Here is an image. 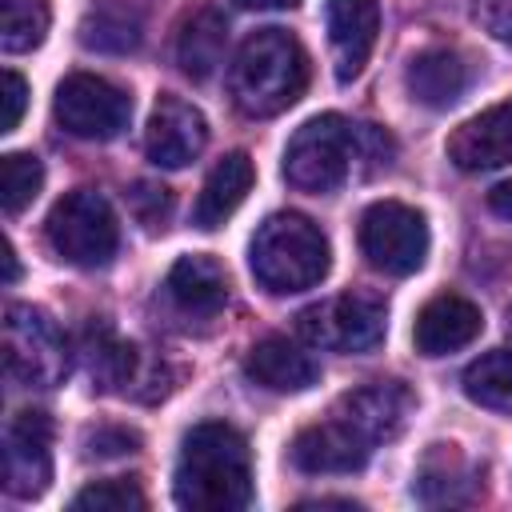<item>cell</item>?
<instances>
[{
    "label": "cell",
    "instance_id": "25",
    "mask_svg": "<svg viewBox=\"0 0 512 512\" xmlns=\"http://www.w3.org/2000/svg\"><path fill=\"white\" fill-rule=\"evenodd\" d=\"M464 396L484 408L512 412V352L496 348V352H484L480 360H472L464 368Z\"/></svg>",
    "mask_w": 512,
    "mask_h": 512
},
{
    "label": "cell",
    "instance_id": "28",
    "mask_svg": "<svg viewBox=\"0 0 512 512\" xmlns=\"http://www.w3.org/2000/svg\"><path fill=\"white\" fill-rule=\"evenodd\" d=\"M72 508H88V512H140V508H148V500H144L136 480L112 476V480H96V484L80 488L72 496Z\"/></svg>",
    "mask_w": 512,
    "mask_h": 512
},
{
    "label": "cell",
    "instance_id": "27",
    "mask_svg": "<svg viewBox=\"0 0 512 512\" xmlns=\"http://www.w3.org/2000/svg\"><path fill=\"white\" fill-rule=\"evenodd\" d=\"M44 184V164L28 152H8L0 160V204L8 216H20Z\"/></svg>",
    "mask_w": 512,
    "mask_h": 512
},
{
    "label": "cell",
    "instance_id": "18",
    "mask_svg": "<svg viewBox=\"0 0 512 512\" xmlns=\"http://www.w3.org/2000/svg\"><path fill=\"white\" fill-rule=\"evenodd\" d=\"M164 292H168V300H172L184 316L212 320V316L228 304V272H224V264H220L216 256L192 252V256H180V260L168 268Z\"/></svg>",
    "mask_w": 512,
    "mask_h": 512
},
{
    "label": "cell",
    "instance_id": "33",
    "mask_svg": "<svg viewBox=\"0 0 512 512\" xmlns=\"http://www.w3.org/2000/svg\"><path fill=\"white\" fill-rule=\"evenodd\" d=\"M488 208H492L496 216L512 220V180H504V184H496V188L488 192Z\"/></svg>",
    "mask_w": 512,
    "mask_h": 512
},
{
    "label": "cell",
    "instance_id": "7",
    "mask_svg": "<svg viewBox=\"0 0 512 512\" xmlns=\"http://www.w3.org/2000/svg\"><path fill=\"white\" fill-rule=\"evenodd\" d=\"M296 328L308 344L332 348V352H372L384 340L388 308L372 292H340L332 300H320L296 316Z\"/></svg>",
    "mask_w": 512,
    "mask_h": 512
},
{
    "label": "cell",
    "instance_id": "10",
    "mask_svg": "<svg viewBox=\"0 0 512 512\" xmlns=\"http://www.w3.org/2000/svg\"><path fill=\"white\" fill-rule=\"evenodd\" d=\"M52 484V420L44 412H16L4 428V492L36 500Z\"/></svg>",
    "mask_w": 512,
    "mask_h": 512
},
{
    "label": "cell",
    "instance_id": "22",
    "mask_svg": "<svg viewBox=\"0 0 512 512\" xmlns=\"http://www.w3.org/2000/svg\"><path fill=\"white\" fill-rule=\"evenodd\" d=\"M224 40H228V24H224L220 8H212V4L196 8L176 32V64H180V72L192 76V80H208L224 60Z\"/></svg>",
    "mask_w": 512,
    "mask_h": 512
},
{
    "label": "cell",
    "instance_id": "23",
    "mask_svg": "<svg viewBox=\"0 0 512 512\" xmlns=\"http://www.w3.org/2000/svg\"><path fill=\"white\" fill-rule=\"evenodd\" d=\"M476 472L460 456L456 444H432V452L420 464L416 496L424 504H468L476 496Z\"/></svg>",
    "mask_w": 512,
    "mask_h": 512
},
{
    "label": "cell",
    "instance_id": "1",
    "mask_svg": "<svg viewBox=\"0 0 512 512\" xmlns=\"http://www.w3.org/2000/svg\"><path fill=\"white\" fill-rule=\"evenodd\" d=\"M396 144L376 124H352L336 112H324L296 128L284 148V180L296 192L328 196L352 176H368L388 168Z\"/></svg>",
    "mask_w": 512,
    "mask_h": 512
},
{
    "label": "cell",
    "instance_id": "5",
    "mask_svg": "<svg viewBox=\"0 0 512 512\" xmlns=\"http://www.w3.org/2000/svg\"><path fill=\"white\" fill-rule=\"evenodd\" d=\"M44 240L64 264L104 268L120 248V228H116L112 204L100 192L76 188L52 204L44 220Z\"/></svg>",
    "mask_w": 512,
    "mask_h": 512
},
{
    "label": "cell",
    "instance_id": "26",
    "mask_svg": "<svg viewBox=\"0 0 512 512\" xmlns=\"http://www.w3.org/2000/svg\"><path fill=\"white\" fill-rule=\"evenodd\" d=\"M48 4L44 0H0V48L8 56L32 52L48 36Z\"/></svg>",
    "mask_w": 512,
    "mask_h": 512
},
{
    "label": "cell",
    "instance_id": "2",
    "mask_svg": "<svg viewBox=\"0 0 512 512\" xmlns=\"http://www.w3.org/2000/svg\"><path fill=\"white\" fill-rule=\"evenodd\" d=\"M172 496L188 512H236V508H248V500H252L248 440L224 420L196 424L180 444Z\"/></svg>",
    "mask_w": 512,
    "mask_h": 512
},
{
    "label": "cell",
    "instance_id": "19",
    "mask_svg": "<svg viewBox=\"0 0 512 512\" xmlns=\"http://www.w3.org/2000/svg\"><path fill=\"white\" fill-rule=\"evenodd\" d=\"M244 372L268 392H304L320 380V364L288 336H264L252 344Z\"/></svg>",
    "mask_w": 512,
    "mask_h": 512
},
{
    "label": "cell",
    "instance_id": "20",
    "mask_svg": "<svg viewBox=\"0 0 512 512\" xmlns=\"http://www.w3.org/2000/svg\"><path fill=\"white\" fill-rule=\"evenodd\" d=\"M252 180H256V168H252L248 152H228L224 160H216V168L204 176V188L192 208L196 228H204V232L220 228L244 204V196L252 192Z\"/></svg>",
    "mask_w": 512,
    "mask_h": 512
},
{
    "label": "cell",
    "instance_id": "6",
    "mask_svg": "<svg viewBox=\"0 0 512 512\" xmlns=\"http://www.w3.org/2000/svg\"><path fill=\"white\" fill-rule=\"evenodd\" d=\"M4 372L28 388H56L68 376V340L48 312L32 304L4 308Z\"/></svg>",
    "mask_w": 512,
    "mask_h": 512
},
{
    "label": "cell",
    "instance_id": "21",
    "mask_svg": "<svg viewBox=\"0 0 512 512\" xmlns=\"http://www.w3.org/2000/svg\"><path fill=\"white\" fill-rule=\"evenodd\" d=\"M80 44L104 56H128L144 44V16L132 0H96L80 16Z\"/></svg>",
    "mask_w": 512,
    "mask_h": 512
},
{
    "label": "cell",
    "instance_id": "3",
    "mask_svg": "<svg viewBox=\"0 0 512 512\" xmlns=\"http://www.w3.org/2000/svg\"><path fill=\"white\" fill-rule=\"evenodd\" d=\"M304 88H308V56L296 36H288L284 28H256L240 44L228 72V92L244 116L252 120L280 116L304 96Z\"/></svg>",
    "mask_w": 512,
    "mask_h": 512
},
{
    "label": "cell",
    "instance_id": "35",
    "mask_svg": "<svg viewBox=\"0 0 512 512\" xmlns=\"http://www.w3.org/2000/svg\"><path fill=\"white\" fill-rule=\"evenodd\" d=\"M16 276H20V264H16V248H12V244H4V284H16Z\"/></svg>",
    "mask_w": 512,
    "mask_h": 512
},
{
    "label": "cell",
    "instance_id": "16",
    "mask_svg": "<svg viewBox=\"0 0 512 512\" xmlns=\"http://www.w3.org/2000/svg\"><path fill=\"white\" fill-rule=\"evenodd\" d=\"M484 328L480 308L468 296L456 292H440L432 296L420 312H416V328H412V344L420 356H448L456 348H468Z\"/></svg>",
    "mask_w": 512,
    "mask_h": 512
},
{
    "label": "cell",
    "instance_id": "13",
    "mask_svg": "<svg viewBox=\"0 0 512 512\" xmlns=\"http://www.w3.org/2000/svg\"><path fill=\"white\" fill-rule=\"evenodd\" d=\"M472 80H476V64L448 44L416 52L404 68V88L424 108H452L472 88Z\"/></svg>",
    "mask_w": 512,
    "mask_h": 512
},
{
    "label": "cell",
    "instance_id": "30",
    "mask_svg": "<svg viewBox=\"0 0 512 512\" xmlns=\"http://www.w3.org/2000/svg\"><path fill=\"white\" fill-rule=\"evenodd\" d=\"M136 448H140V432H132L124 424H100V428L84 432V452L96 460H116V456H128Z\"/></svg>",
    "mask_w": 512,
    "mask_h": 512
},
{
    "label": "cell",
    "instance_id": "31",
    "mask_svg": "<svg viewBox=\"0 0 512 512\" xmlns=\"http://www.w3.org/2000/svg\"><path fill=\"white\" fill-rule=\"evenodd\" d=\"M0 100H4L0 132H16V128H20V116H24V104H28V84H24L20 72L4 68V92H0Z\"/></svg>",
    "mask_w": 512,
    "mask_h": 512
},
{
    "label": "cell",
    "instance_id": "15",
    "mask_svg": "<svg viewBox=\"0 0 512 512\" xmlns=\"http://www.w3.org/2000/svg\"><path fill=\"white\" fill-rule=\"evenodd\" d=\"M448 160L460 172H488L512 164V100L492 104L448 136Z\"/></svg>",
    "mask_w": 512,
    "mask_h": 512
},
{
    "label": "cell",
    "instance_id": "11",
    "mask_svg": "<svg viewBox=\"0 0 512 512\" xmlns=\"http://www.w3.org/2000/svg\"><path fill=\"white\" fill-rule=\"evenodd\" d=\"M208 144V120L188 100L164 92L144 128V152L156 168H184Z\"/></svg>",
    "mask_w": 512,
    "mask_h": 512
},
{
    "label": "cell",
    "instance_id": "32",
    "mask_svg": "<svg viewBox=\"0 0 512 512\" xmlns=\"http://www.w3.org/2000/svg\"><path fill=\"white\" fill-rule=\"evenodd\" d=\"M480 20L488 24L492 36H500V40L512 44V0H484Z\"/></svg>",
    "mask_w": 512,
    "mask_h": 512
},
{
    "label": "cell",
    "instance_id": "12",
    "mask_svg": "<svg viewBox=\"0 0 512 512\" xmlns=\"http://www.w3.org/2000/svg\"><path fill=\"white\" fill-rule=\"evenodd\" d=\"M412 412H416V396H412L400 380L364 384V388L340 396V404H336V416H340L352 432H360L368 444H388V440H396V436L408 428Z\"/></svg>",
    "mask_w": 512,
    "mask_h": 512
},
{
    "label": "cell",
    "instance_id": "4",
    "mask_svg": "<svg viewBox=\"0 0 512 512\" xmlns=\"http://www.w3.org/2000/svg\"><path fill=\"white\" fill-rule=\"evenodd\" d=\"M328 264V236L300 212H272L248 244V268L272 296L316 288L328 276Z\"/></svg>",
    "mask_w": 512,
    "mask_h": 512
},
{
    "label": "cell",
    "instance_id": "9",
    "mask_svg": "<svg viewBox=\"0 0 512 512\" xmlns=\"http://www.w3.org/2000/svg\"><path fill=\"white\" fill-rule=\"evenodd\" d=\"M56 124L76 140H116L132 120V96L104 76L72 72L52 100Z\"/></svg>",
    "mask_w": 512,
    "mask_h": 512
},
{
    "label": "cell",
    "instance_id": "36",
    "mask_svg": "<svg viewBox=\"0 0 512 512\" xmlns=\"http://www.w3.org/2000/svg\"><path fill=\"white\" fill-rule=\"evenodd\" d=\"M508 328H512V308H508Z\"/></svg>",
    "mask_w": 512,
    "mask_h": 512
},
{
    "label": "cell",
    "instance_id": "24",
    "mask_svg": "<svg viewBox=\"0 0 512 512\" xmlns=\"http://www.w3.org/2000/svg\"><path fill=\"white\" fill-rule=\"evenodd\" d=\"M140 360H144L140 348L116 340L108 324H92L88 328V336H84V364H88V376L104 392H128V388H136Z\"/></svg>",
    "mask_w": 512,
    "mask_h": 512
},
{
    "label": "cell",
    "instance_id": "34",
    "mask_svg": "<svg viewBox=\"0 0 512 512\" xmlns=\"http://www.w3.org/2000/svg\"><path fill=\"white\" fill-rule=\"evenodd\" d=\"M232 4L248 12H280V8H296L300 0H232Z\"/></svg>",
    "mask_w": 512,
    "mask_h": 512
},
{
    "label": "cell",
    "instance_id": "17",
    "mask_svg": "<svg viewBox=\"0 0 512 512\" xmlns=\"http://www.w3.org/2000/svg\"><path fill=\"white\" fill-rule=\"evenodd\" d=\"M376 32H380V4L376 0H328V44L336 56V80L352 84L372 48H376Z\"/></svg>",
    "mask_w": 512,
    "mask_h": 512
},
{
    "label": "cell",
    "instance_id": "29",
    "mask_svg": "<svg viewBox=\"0 0 512 512\" xmlns=\"http://www.w3.org/2000/svg\"><path fill=\"white\" fill-rule=\"evenodd\" d=\"M128 208H132V216H136L148 232H156V228H164L168 216H172V192H168L164 184L136 180L132 192H128Z\"/></svg>",
    "mask_w": 512,
    "mask_h": 512
},
{
    "label": "cell",
    "instance_id": "8",
    "mask_svg": "<svg viewBox=\"0 0 512 512\" xmlns=\"http://www.w3.org/2000/svg\"><path fill=\"white\" fill-rule=\"evenodd\" d=\"M360 252L388 276H412L428 260V224L400 200H376L360 216Z\"/></svg>",
    "mask_w": 512,
    "mask_h": 512
},
{
    "label": "cell",
    "instance_id": "14",
    "mask_svg": "<svg viewBox=\"0 0 512 512\" xmlns=\"http://www.w3.org/2000/svg\"><path fill=\"white\" fill-rule=\"evenodd\" d=\"M368 452L372 444L352 432L340 416L336 420H324V424H308L296 432L288 456L300 472L308 476H328V472H360L368 464Z\"/></svg>",
    "mask_w": 512,
    "mask_h": 512
}]
</instances>
